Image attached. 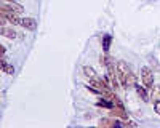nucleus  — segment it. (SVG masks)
Here are the masks:
<instances>
[{"label":"nucleus","instance_id":"1","mask_svg":"<svg viewBox=\"0 0 160 128\" xmlns=\"http://www.w3.org/2000/svg\"><path fill=\"white\" fill-rule=\"evenodd\" d=\"M115 67H117V77H118V82L120 85H122V88L127 90V75L130 74V66H128V62L125 61H117L115 62Z\"/></svg>","mask_w":160,"mask_h":128},{"label":"nucleus","instance_id":"2","mask_svg":"<svg viewBox=\"0 0 160 128\" xmlns=\"http://www.w3.org/2000/svg\"><path fill=\"white\" fill-rule=\"evenodd\" d=\"M141 82L148 90H151L154 86V72L151 71V67H148V66L141 67Z\"/></svg>","mask_w":160,"mask_h":128},{"label":"nucleus","instance_id":"3","mask_svg":"<svg viewBox=\"0 0 160 128\" xmlns=\"http://www.w3.org/2000/svg\"><path fill=\"white\" fill-rule=\"evenodd\" d=\"M0 15L5 16V18L8 19V22H11V24H19V22H21V16L18 15V13L8 10V8H3V7H2V13H0Z\"/></svg>","mask_w":160,"mask_h":128},{"label":"nucleus","instance_id":"4","mask_svg":"<svg viewBox=\"0 0 160 128\" xmlns=\"http://www.w3.org/2000/svg\"><path fill=\"white\" fill-rule=\"evenodd\" d=\"M109 115H111V117H115V119H120V120H127L128 119L125 107H118V106L109 109Z\"/></svg>","mask_w":160,"mask_h":128},{"label":"nucleus","instance_id":"5","mask_svg":"<svg viewBox=\"0 0 160 128\" xmlns=\"http://www.w3.org/2000/svg\"><path fill=\"white\" fill-rule=\"evenodd\" d=\"M19 26H22V27H24V29H28V31H35V29H37V21H35L34 18L24 16V18H21Z\"/></svg>","mask_w":160,"mask_h":128},{"label":"nucleus","instance_id":"6","mask_svg":"<svg viewBox=\"0 0 160 128\" xmlns=\"http://www.w3.org/2000/svg\"><path fill=\"white\" fill-rule=\"evenodd\" d=\"M0 32H2V37L5 38H11V40H15V38H18V32L11 27V26H2V29H0Z\"/></svg>","mask_w":160,"mask_h":128},{"label":"nucleus","instance_id":"7","mask_svg":"<svg viewBox=\"0 0 160 128\" xmlns=\"http://www.w3.org/2000/svg\"><path fill=\"white\" fill-rule=\"evenodd\" d=\"M99 126H120V119H115V117H104L98 122Z\"/></svg>","mask_w":160,"mask_h":128},{"label":"nucleus","instance_id":"8","mask_svg":"<svg viewBox=\"0 0 160 128\" xmlns=\"http://www.w3.org/2000/svg\"><path fill=\"white\" fill-rule=\"evenodd\" d=\"M2 7L3 8H8L11 11H15V13H18V15H22V13H24V7L19 5L18 2H3Z\"/></svg>","mask_w":160,"mask_h":128},{"label":"nucleus","instance_id":"9","mask_svg":"<svg viewBox=\"0 0 160 128\" xmlns=\"http://www.w3.org/2000/svg\"><path fill=\"white\" fill-rule=\"evenodd\" d=\"M135 90H136V93H138V96L142 99V101H149V90L146 88L144 85H136L135 86Z\"/></svg>","mask_w":160,"mask_h":128},{"label":"nucleus","instance_id":"10","mask_svg":"<svg viewBox=\"0 0 160 128\" xmlns=\"http://www.w3.org/2000/svg\"><path fill=\"white\" fill-rule=\"evenodd\" d=\"M96 106L104 107V109H112V107H115V102L111 101V99H108V98H104V96H99V99H98V102H96Z\"/></svg>","mask_w":160,"mask_h":128},{"label":"nucleus","instance_id":"11","mask_svg":"<svg viewBox=\"0 0 160 128\" xmlns=\"http://www.w3.org/2000/svg\"><path fill=\"white\" fill-rule=\"evenodd\" d=\"M82 71H83V74L87 75V79H88V80H95V79H99V77H98V74H96V71L93 69L91 66H83V67H82Z\"/></svg>","mask_w":160,"mask_h":128},{"label":"nucleus","instance_id":"12","mask_svg":"<svg viewBox=\"0 0 160 128\" xmlns=\"http://www.w3.org/2000/svg\"><path fill=\"white\" fill-rule=\"evenodd\" d=\"M0 66H2V71H3L7 75H13V74H15V67H13L8 61H5V58H2V62H0Z\"/></svg>","mask_w":160,"mask_h":128},{"label":"nucleus","instance_id":"13","mask_svg":"<svg viewBox=\"0 0 160 128\" xmlns=\"http://www.w3.org/2000/svg\"><path fill=\"white\" fill-rule=\"evenodd\" d=\"M111 43H112V35L106 34V35L102 37V51H104V53H109V50H111Z\"/></svg>","mask_w":160,"mask_h":128},{"label":"nucleus","instance_id":"14","mask_svg":"<svg viewBox=\"0 0 160 128\" xmlns=\"http://www.w3.org/2000/svg\"><path fill=\"white\" fill-rule=\"evenodd\" d=\"M138 85V77L130 71V74L127 75V88H135Z\"/></svg>","mask_w":160,"mask_h":128},{"label":"nucleus","instance_id":"15","mask_svg":"<svg viewBox=\"0 0 160 128\" xmlns=\"http://www.w3.org/2000/svg\"><path fill=\"white\" fill-rule=\"evenodd\" d=\"M149 91H151V98L154 101H160V86L158 85H154Z\"/></svg>","mask_w":160,"mask_h":128},{"label":"nucleus","instance_id":"16","mask_svg":"<svg viewBox=\"0 0 160 128\" xmlns=\"http://www.w3.org/2000/svg\"><path fill=\"white\" fill-rule=\"evenodd\" d=\"M154 111L157 115H160V101H154Z\"/></svg>","mask_w":160,"mask_h":128},{"label":"nucleus","instance_id":"17","mask_svg":"<svg viewBox=\"0 0 160 128\" xmlns=\"http://www.w3.org/2000/svg\"><path fill=\"white\" fill-rule=\"evenodd\" d=\"M5 53H7V48H5V47L2 45V47H0V56L3 58V56H5Z\"/></svg>","mask_w":160,"mask_h":128},{"label":"nucleus","instance_id":"18","mask_svg":"<svg viewBox=\"0 0 160 128\" xmlns=\"http://www.w3.org/2000/svg\"><path fill=\"white\" fill-rule=\"evenodd\" d=\"M3 2H16V0H3Z\"/></svg>","mask_w":160,"mask_h":128}]
</instances>
